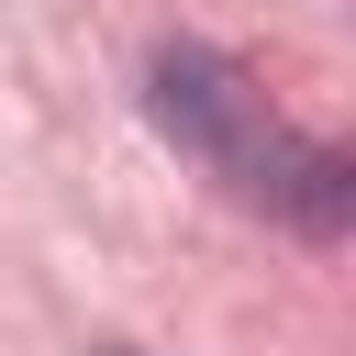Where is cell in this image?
Listing matches in <instances>:
<instances>
[{"mask_svg":"<svg viewBox=\"0 0 356 356\" xmlns=\"http://www.w3.org/2000/svg\"><path fill=\"white\" fill-rule=\"evenodd\" d=\"M156 122H167L222 189H245V200H289L312 234L345 222V156L289 145L278 111H267V89H256L234 56H211V44H156Z\"/></svg>","mask_w":356,"mask_h":356,"instance_id":"1","label":"cell"}]
</instances>
